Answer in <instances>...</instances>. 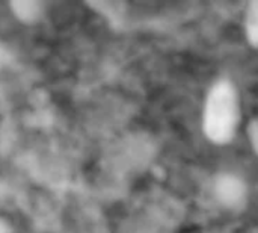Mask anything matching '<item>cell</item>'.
Here are the masks:
<instances>
[{
    "label": "cell",
    "mask_w": 258,
    "mask_h": 233,
    "mask_svg": "<svg viewBox=\"0 0 258 233\" xmlns=\"http://www.w3.org/2000/svg\"><path fill=\"white\" fill-rule=\"evenodd\" d=\"M9 8L15 15V18L26 24L36 23L44 12V5L41 2H30V0H24V2L12 0L9 2Z\"/></svg>",
    "instance_id": "3957f363"
},
{
    "label": "cell",
    "mask_w": 258,
    "mask_h": 233,
    "mask_svg": "<svg viewBox=\"0 0 258 233\" xmlns=\"http://www.w3.org/2000/svg\"><path fill=\"white\" fill-rule=\"evenodd\" d=\"M240 97L230 79L212 85L203 111V129L209 141L224 146L233 141L240 124Z\"/></svg>",
    "instance_id": "6da1fadb"
},
{
    "label": "cell",
    "mask_w": 258,
    "mask_h": 233,
    "mask_svg": "<svg viewBox=\"0 0 258 233\" xmlns=\"http://www.w3.org/2000/svg\"><path fill=\"white\" fill-rule=\"evenodd\" d=\"M0 233H12V227L8 220L0 217Z\"/></svg>",
    "instance_id": "8992f818"
},
{
    "label": "cell",
    "mask_w": 258,
    "mask_h": 233,
    "mask_svg": "<svg viewBox=\"0 0 258 233\" xmlns=\"http://www.w3.org/2000/svg\"><path fill=\"white\" fill-rule=\"evenodd\" d=\"M246 35L249 42L258 49V2H251L246 11V20H245Z\"/></svg>",
    "instance_id": "277c9868"
},
{
    "label": "cell",
    "mask_w": 258,
    "mask_h": 233,
    "mask_svg": "<svg viewBox=\"0 0 258 233\" xmlns=\"http://www.w3.org/2000/svg\"><path fill=\"white\" fill-rule=\"evenodd\" d=\"M248 133H249V139H251V144L255 150V153L258 155V117L254 118L249 124V129H248Z\"/></svg>",
    "instance_id": "5b68a950"
},
{
    "label": "cell",
    "mask_w": 258,
    "mask_h": 233,
    "mask_svg": "<svg viewBox=\"0 0 258 233\" xmlns=\"http://www.w3.org/2000/svg\"><path fill=\"white\" fill-rule=\"evenodd\" d=\"M215 199L228 211H242L248 202V185L236 173H219L213 180Z\"/></svg>",
    "instance_id": "7a4b0ae2"
}]
</instances>
